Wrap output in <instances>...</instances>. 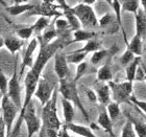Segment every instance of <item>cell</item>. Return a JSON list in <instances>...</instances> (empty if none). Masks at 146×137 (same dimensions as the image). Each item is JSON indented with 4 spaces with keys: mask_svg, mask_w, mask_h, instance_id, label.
Returning a JSON list of instances; mask_svg holds the SVG:
<instances>
[{
    "mask_svg": "<svg viewBox=\"0 0 146 137\" xmlns=\"http://www.w3.org/2000/svg\"><path fill=\"white\" fill-rule=\"evenodd\" d=\"M58 94V87H55L51 98L46 105L43 106L42 114H41V122H42L43 128H45L46 130H53L56 132H58V130L62 127V122H60V118L58 116V108H56Z\"/></svg>",
    "mask_w": 146,
    "mask_h": 137,
    "instance_id": "1",
    "label": "cell"
},
{
    "mask_svg": "<svg viewBox=\"0 0 146 137\" xmlns=\"http://www.w3.org/2000/svg\"><path fill=\"white\" fill-rule=\"evenodd\" d=\"M58 92L61 93L62 98H64L65 100L71 102L73 105H75L80 110V112L82 113V115L85 116V118L89 120V115L78 96V91H77L76 83L74 82V80H69L67 78L64 80H60Z\"/></svg>",
    "mask_w": 146,
    "mask_h": 137,
    "instance_id": "2",
    "label": "cell"
},
{
    "mask_svg": "<svg viewBox=\"0 0 146 137\" xmlns=\"http://www.w3.org/2000/svg\"><path fill=\"white\" fill-rule=\"evenodd\" d=\"M0 108H1V117H2L6 128V137H9L12 134L13 125L16 119V116L18 114L19 109L16 107L15 104L11 101V98H9L7 94L3 95L1 98Z\"/></svg>",
    "mask_w": 146,
    "mask_h": 137,
    "instance_id": "3",
    "label": "cell"
},
{
    "mask_svg": "<svg viewBox=\"0 0 146 137\" xmlns=\"http://www.w3.org/2000/svg\"><path fill=\"white\" fill-rule=\"evenodd\" d=\"M71 11L77 17L78 21L80 22V25L84 28L89 29V28H93L98 25V19L91 5H88L85 3H79L74 7H71Z\"/></svg>",
    "mask_w": 146,
    "mask_h": 137,
    "instance_id": "4",
    "label": "cell"
},
{
    "mask_svg": "<svg viewBox=\"0 0 146 137\" xmlns=\"http://www.w3.org/2000/svg\"><path fill=\"white\" fill-rule=\"evenodd\" d=\"M109 87L111 89V93L116 103H125L131 101V92H133V82L114 83L110 82Z\"/></svg>",
    "mask_w": 146,
    "mask_h": 137,
    "instance_id": "5",
    "label": "cell"
},
{
    "mask_svg": "<svg viewBox=\"0 0 146 137\" xmlns=\"http://www.w3.org/2000/svg\"><path fill=\"white\" fill-rule=\"evenodd\" d=\"M23 122H25V125L27 128V137H34V135L39 133L42 128V122L36 115V108L33 102L25 109Z\"/></svg>",
    "mask_w": 146,
    "mask_h": 137,
    "instance_id": "6",
    "label": "cell"
},
{
    "mask_svg": "<svg viewBox=\"0 0 146 137\" xmlns=\"http://www.w3.org/2000/svg\"><path fill=\"white\" fill-rule=\"evenodd\" d=\"M19 74L17 70V64L14 66V72L12 78L9 81V88H7V95L11 98V101L15 104L16 107L19 109V111L22 108V98H21V87L19 82Z\"/></svg>",
    "mask_w": 146,
    "mask_h": 137,
    "instance_id": "7",
    "label": "cell"
},
{
    "mask_svg": "<svg viewBox=\"0 0 146 137\" xmlns=\"http://www.w3.org/2000/svg\"><path fill=\"white\" fill-rule=\"evenodd\" d=\"M53 90H54V88L50 85V83L46 79L42 78V79H40L39 83H38V86H36V89L34 95L39 100L41 105L44 106L51 98Z\"/></svg>",
    "mask_w": 146,
    "mask_h": 137,
    "instance_id": "8",
    "label": "cell"
},
{
    "mask_svg": "<svg viewBox=\"0 0 146 137\" xmlns=\"http://www.w3.org/2000/svg\"><path fill=\"white\" fill-rule=\"evenodd\" d=\"M38 45H39V41H38L36 38H34L27 45V48L25 50L24 55H23V60H22L21 71H20V74H19L20 76H22V74L24 72V69L26 67L31 68L34 66V52L36 51Z\"/></svg>",
    "mask_w": 146,
    "mask_h": 137,
    "instance_id": "9",
    "label": "cell"
},
{
    "mask_svg": "<svg viewBox=\"0 0 146 137\" xmlns=\"http://www.w3.org/2000/svg\"><path fill=\"white\" fill-rule=\"evenodd\" d=\"M54 71L60 80L66 79L69 72L66 55L60 51L56 52L54 55Z\"/></svg>",
    "mask_w": 146,
    "mask_h": 137,
    "instance_id": "10",
    "label": "cell"
},
{
    "mask_svg": "<svg viewBox=\"0 0 146 137\" xmlns=\"http://www.w3.org/2000/svg\"><path fill=\"white\" fill-rule=\"evenodd\" d=\"M135 20H136V35L141 37L142 39L146 37V14L144 11H139L135 15Z\"/></svg>",
    "mask_w": 146,
    "mask_h": 137,
    "instance_id": "11",
    "label": "cell"
},
{
    "mask_svg": "<svg viewBox=\"0 0 146 137\" xmlns=\"http://www.w3.org/2000/svg\"><path fill=\"white\" fill-rule=\"evenodd\" d=\"M97 122H98V125L100 126L101 128L104 129L108 134H110L112 137L115 136L114 131H113V122H112V119L110 118L107 110H102V111L99 113Z\"/></svg>",
    "mask_w": 146,
    "mask_h": 137,
    "instance_id": "12",
    "label": "cell"
},
{
    "mask_svg": "<svg viewBox=\"0 0 146 137\" xmlns=\"http://www.w3.org/2000/svg\"><path fill=\"white\" fill-rule=\"evenodd\" d=\"M34 4H29V3H18V4H13L11 6H6L5 9L9 12V15L12 16H19L26 12H31V9H35Z\"/></svg>",
    "mask_w": 146,
    "mask_h": 137,
    "instance_id": "13",
    "label": "cell"
},
{
    "mask_svg": "<svg viewBox=\"0 0 146 137\" xmlns=\"http://www.w3.org/2000/svg\"><path fill=\"white\" fill-rule=\"evenodd\" d=\"M61 103L63 107L65 125H69L73 122V118H74V105L71 102L65 100L64 98H61Z\"/></svg>",
    "mask_w": 146,
    "mask_h": 137,
    "instance_id": "14",
    "label": "cell"
},
{
    "mask_svg": "<svg viewBox=\"0 0 146 137\" xmlns=\"http://www.w3.org/2000/svg\"><path fill=\"white\" fill-rule=\"evenodd\" d=\"M67 126L68 130H70L71 132H73L74 134L78 135V136H82V137H97L96 135L93 133L91 129L88 128V127H85V126H82V125H76V124H69V125H66Z\"/></svg>",
    "mask_w": 146,
    "mask_h": 137,
    "instance_id": "15",
    "label": "cell"
},
{
    "mask_svg": "<svg viewBox=\"0 0 146 137\" xmlns=\"http://www.w3.org/2000/svg\"><path fill=\"white\" fill-rule=\"evenodd\" d=\"M23 45V41L16 37H7L4 40V46L12 55H15L16 52H18L21 49Z\"/></svg>",
    "mask_w": 146,
    "mask_h": 137,
    "instance_id": "16",
    "label": "cell"
},
{
    "mask_svg": "<svg viewBox=\"0 0 146 137\" xmlns=\"http://www.w3.org/2000/svg\"><path fill=\"white\" fill-rule=\"evenodd\" d=\"M141 63H142L141 57H135V59L133 60L131 64H128L125 67V76H126V80L128 82H134L135 81V76H136L137 69L140 66Z\"/></svg>",
    "mask_w": 146,
    "mask_h": 137,
    "instance_id": "17",
    "label": "cell"
},
{
    "mask_svg": "<svg viewBox=\"0 0 146 137\" xmlns=\"http://www.w3.org/2000/svg\"><path fill=\"white\" fill-rule=\"evenodd\" d=\"M96 34L94 31H84V29H77L73 31V39L70 43L73 42H88L90 40L94 39Z\"/></svg>",
    "mask_w": 146,
    "mask_h": 137,
    "instance_id": "18",
    "label": "cell"
},
{
    "mask_svg": "<svg viewBox=\"0 0 146 137\" xmlns=\"http://www.w3.org/2000/svg\"><path fill=\"white\" fill-rule=\"evenodd\" d=\"M97 101L102 105H108L111 101V89L109 85H102L96 90Z\"/></svg>",
    "mask_w": 146,
    "mask_h": 137,
    "instance_id": "19",
    "label": "cell"
},
{
    "mask_svg": "<svg viewBox=\"0 0 146 137\" xmlns=\"http://www.w3.org/2000/svg\"><path fill=\"white\" fill-rule=\"evenodd\" d=\"M127 49L131 50L136 57H141L142 55V38L138 35H135L131 42L127 44Z\"/></svg>",
    "mask_w": 146,
    "mask_h": 137,
    "instance_id": "20",
    "label": "cell"
},
{
    "mask_svg": "<svg viewBox=\"0 0 146 137\" xmlns=\"http://www.w3.org/2000/svg\"><path fill=\"white\" fill-rule=\"evenodd\" d=\"M64 15L66 17V20L69 23L71 31H75L77 29H80V22L78 21L77 17L73 14V12L71 11V7H69L67 9H64Z\"/></svg>",
    "mask_w": 146,
    "mask_h": 137,
    "instance_id": "21",
    "label": "cell"
},
{
    "mask_svg": "<svg viewBox=\"0 0 146 137\" xmlns=\"http://www.w3.org/2000/svg\"><path fill=\"white\" fill-rule=\"evenodd\" d=\"M140 0H122L121 12H128L133 14H137L139 11Z\"/></svg>",
    "mask_w": 146,
    "mask_h": 137,
    "instance_id": "22",
    "label": "cell"
},
{
    "mask_svg": "<svg viewBox=\"0 0 146 137\" xmlns=\"http://www.w3.org/2000/svg\"><path fill=\"white\" fill-rule=\"evenodd\" d=\"M100 47H101V45H100V42H99V41L92 39V40H90V41H88V42H86L85 45L82 46V48L77 49L76 51L84 52V53H89V52L97 51V50L101 49Z\"/></svg>",
    "mask_w": 146,
    "mask_h": 137,
    "instance_id": "23",
    "label": "cell"
},
{
    "mask_svg": "<svg viewBox=\"0 0 146 137\" xmlns=\"http://www.w3.org/2000/svg\"><path fill=\"white\" fill-rule=\"evenodd\" d=\"M113 78L112 70L109 65H104L101 66L97 71V80L101 82H111Z\"/></svg>",
    "mask_w": 146,
    "mask_h": 137,
    "instance_id": "24",
    "label": "cell"
},
{
    "mask_svg": "<svg viewBox=\"0 0 146 137\" xmlns=\"http://www.w3.org/2000/svg\"><path fill=\"white\" fill-rule=\"evenodd\" d=\"M58 36V31L55 28H48V29H45L43 35H39V36L36 37L39 40H41L42 42L46 43V44H49V43L53 42V40Z\"/></svg>",
    "mask_w": 146,
    "mask_h": 137,
    "instance_id": "25",
    "label": "cell"
},
{
    "mask_svg": "<svg viewBox=\"0 0 146 137\" xmlns=\"http://www.w3.org/2000/svg\"><path fill=\"white\" fill-rule=\"evenodd\" d=\"M48 25H49V18L41 16L36 21V23L34 25H31V27H33L34 31H36V34H38V36H39L43 31H45L46 28L48 27Z\"/></svg>",
    "mask_w": 146,
    "mask_h": 137,
    "instance_id": "26",
    "label": "cell"
},
{
    "mask_svg": "<svg viewBox=\"0 0 146 137\" xmlns=\"http://www.w3.org/2000/svg\"><path fill=\"white\" fill-rule=\"evenodd\" d=\"M107 112L109 114L110 118L113 120H115L119 117L120 115V107H119V104L116 103V102H110L107 105Z\"/></svg>",
    "mask_w": 146,
    "mask_h": 137,
    "instance_id": "27",
    "label": "cell"
},
{
    "mask_svg": "<svg viewBox=\"0 0 146 137\" xmlns=\"http://www.w3.org/2000/svg\"><path fill=\"white\" fill-rule=\"evenodd\" d=\"M87 57V53H84V52H78V51H73L68 53L66 55V59H67L68 63H72V64H80L82 62H84V60Z\"/></svg>",
    "mask_w": 146,
    "mask_h": 137,
    "instance_id": "28",
    "label": "cell"
},
{
    "mask_svg": "<svg viewBox=\"0 0 146 137\" xmlns=\"http://www.w3.org/2000/svg\"><path fill=\"white\" fill-rule=\"evenodd\" d=\"M108 55L107 49H99L97 51L93 52V55L91 57V63L93 65H97L98 63H100Z\"/></svg>",
    "mask_w": 146,
    "mask_h": 137,
    "instance_id": "29",
    "label": "cell"
},
{
    "mask_svg": "<svg viewBox=\"0 0 146 137\" xmlns=\"http://www.w3.org/2000/svg\"><path fill=\"white\" fill-rule=\"evenodd\" d=\"M121 137H137V134L135 132L134 126H133L131 122H125V125L123 126V129H122Z\"/></svg>",
    "mask_w": 146,
    "mask_h": 137,
    "instance_id": "30",
    "label": "cell"
},
{
    "mask_svg": "<svg viewBox=\"0 0 146 137\" xmlns=\"http://www.w3.org/2000/svg\"><path fill=\"white\" fill-rule=\"evenodd\" d=\"M135 57H136V55H135L131 50H128V49L126 48V50L123 52V55H121V58L119 60V61H120V64H121L123 67H126L128 64H131V62H133Z\"/></svg>",
    "mask_w": 146,
    "mask_h": 137,
    "instance_id": "31",
    "label": "cell"
},
{
    "mask_svg": "<svg viewBox=\"0 0 146 137\" xmlns=\"http://www.w3.org/2000/svg\"><path fill=\"white\" fill-rule=\"evenodd\" d=\"M17 35L21 40H28L31 37L33 33H34V29L31 26L29 27H21L17 29Z\"/></svg>",
    "mask_w": 146,
    "mask_h": 137,
    "instance_id": "32",
    "label": "cell"
},
{
    "mask_svg": "<svg viewBox=\"0 0 146 137\" xmlns=\"http://www.w3.org/2000/svg\"><path fill=\"white\" fill-rule=\"evenodd\" d=\"M68 28H70V26H69V23H68L67 20L61 18L56 19V21H55V29L58 31V34L66 33L68 31Z\"/></svg>",
    "mask_w": 146,
    "mask_h": 137,
    "instance_id": "33",
    "label": "cell"
},
{
    "mask_svg": "<svg viewBox=\"0 0 146 137\" xmlns=\"http://www.w3.org/2000/svg\"><path fill=\"white\" fill-rule=\"evenodd\" d=\"M87 69H88V64L86 62H82L80 64L77 65V68H76V72H75V76H74V82L77 83L82 76H85V73L87 72Z\"/></svg>",
    "mask_w": 146,
    "mask_h": 137,
    "instance_id": "34",
    "label": "cell"
},
{
    "mask_svg": "<svg viewBox=\"0 0 146 137\" xmlns=\"http://www.w3.org/2000/svg\"><path fill=\"white\" fill-rule=\"evenodd\" d=\"M133 126H134L135 132H136V134H137L138 137H146V125L145 124L137 122H133Z\"/></svg>",
    "mask_w": 146,
    "mask_h": 137,
    "instance_id": "35",
    "label": "cell"
},
{
    "mask_svg": "<svg viewBox=\"0 0 146 137\" xmlns=\"http://www.w3.org/2000/svg\"><path fill=\"white\" fill-rule=\"evenodd\" d=\"M7 88H9V81L6 79L5 74L0 71V93L1 95L7 94Z\"/></svg>",
    "mask_w": 146,
    "mask_h": 137,
    "instance_id": "36",
    "label": "cell"
},
{
    "mask_svg": "<svg viewBox=\"0 0 146 137\" xmlns=\"http://www.w3.org/2000/svg\"><path fill=\"white\" fill-rule=\"evenodd\" d=\"M131 102H133V103H134L135 105H136V106H137L138 108L141 110V111H143V112L146 114V102L139 101V100L133 98V96L131 98Z\"/></svg>",
    "mask_w": 146,
    "mask_h": 137,
    "instance_id": "37",
    "label": "cell"
},
{
    "mask_svg": "<svg viewBox=\"0 0 146 137\" xmlns=\"http://www.w3.org/2000/svg\"><path fill=\"white\" fill-rule=\"evenodd\" d=\"M135 81H138V82L145 81V73H144V70L142 68V66H141V64L137 69V72H136V76H135Z\"/></svg>",
    "mask_w": 146,
    "mask_h": 137,
    "instance_id": "38",
    "label": "cell"
},
{
    "mask_svg": "<svg viewBox=\"0 0 146 137\" xmlns=\"http://www.w3.org/2000/svg\"><path fill=\"white\" fill-rule=\"evenodd\" d=\"M111 21H112L111 15H110V14H107V15H104L100 20H98V24L100 25V26H106V25L110 24Z\"/></svg>",
    "mask_w": 146,
    "mask_h": 137,
    "instance_id": "39",
    "label": "cell"
},
{
    "mask_svg": "<svg viewBox=\"0 0 146 137\" xmlns=\"http://www.w3.org/2000/svg\"><path fill=\"white\" fill-rule=\"evenodd\" d=\"M68 128H67V126L65 125H62L61 129L58 130V137H71L70 134L68 133Z\"/></svg>",
    "mask_w": 146,
    "mask_h": 137,
    "instance_id": "40",
    "label": "cell"
},
{
    "mask_svg": "<svg viewBox=\"0 0 146 137\" xmlns=\"http://www.w3.org/2000/svg\"><path fill=\"white\" fill-rule=\"evenodd\" d=\"M87 95H88L89 100L93 103L95 102H97V94H96V92L93 91V90H87Z\"/></svg>",
    "mask_w": 146,
    "mask_h": 137,
    "instance_id": "41",
    "label": "cell"
},
{
    "mask_svg": "<svg viewBox=\"0 0 146 137\" xmlns=\"http://www.w3.org/2000/svg\"><path fill=\"white\" fill-rule=\"evenodd\" d=\"M0 137H6V128L2 117L0 118Z\"/></svg>",
    "mask_w": 146,
    "mask_h": 137,
    "instance_id": "42",
    "label": "cell"
},
{
    "mask_svg": "<svg viewBox=\"0 0 146 137\" xmlns=\"http://www.w3.org/2000/svg\"><path fill=\"white\" fill-rule=\"evenodd\" d=\"M95 2H96V0H82V3L88 4V5H92V4H94Z\"/></svg>",
    "mask_w": 146,
    "mask_h": 137,
    "instance_id": "43",
    "label": "cell"
},
{
    "mask_svg": "<svg viewBox=\"0 0 146 137\" xmlns=\"http://www.w3.org/2000/svg\"><path fill=\"white\" fill-rule=\"evenodd\" d=\"M140 3L142 4V6H143L144 13L146 14V0H140Z\"/></svg>",
    "mask_w": 146,
    "mask_h": 137,
    "instance_id": "44",
    "label": "cell"
},
{
    "mask_svg": "<svg viewBox=\"0 0 146 137\" xmlns=\"http://www.w3.org/2000/svg\"><path fill=\"white\" fill-rule=\"evenodd\" d=\"M141 66H142V68L144 70V73H145V81H146V64L145 63H141Z\"/></svg>",
    "mask_w": 146,
    "mask_h": 137,
    "instance_id": "45",
    "label": "cell"
},
{
    "mask_svg": "<svg viewBox=\"0 0 146 137\" xmlns=\"http://www.w3.org/2000/svg\"><path fill=\"white\" fill-rule=\"evenodd\" d=\"M3 46H4V40H3L2 38H0V48L3 47Z\"/></svg>",
    "mask_w": 146,
    "mask_h": 137,
    "instance_id": "46",
    "label": "cell"
},
{
    "mask_svg": "<svg viewBox=\"0 0 146 137\" xmlns=\"http://www.w3.org/2000/svg\"><path fill=\"white\" fill-rule=\"evenodd\" d=\"M0 4H1V5H3L4 6V7H6V3H5V1H4V0H0Z\"/></svg>",
    "mask_w": 146,
    "mask_h": 137,
    "instance_id": "47",
    "label": "cell"
},
{
    "mask_svg": "<svg viewBox=\"0 0 146 137\" xmlns=\"http://www.w3.org/2000/svg\"><path fill=\"white\" fill-rule=\"evenodd\" d=\"M25 1H27V0H19L18 2H25Z\"/></svg>",
    "mask_w": 146,
    "mask_h": 137,
    "instance_id": "48",
    "label": "cell"
},
{
    "mask_svg": "<svg viewBox=\"0 0 146 137\" xmlns=\"http://www.w3.org/2000/svg\"><path fill=\"white\" fill-rule=\"evenodd\" d=\"M15 2V0H11V3H14Z\"/></svg>",
    "mask_w": 146,
    "mask_h": 137,
    "instance_id": "49",
    "label": "cell"
},
{
    "mask_svg": "<svg viewBox=\"0 0 146 137\" xmlns=\"http://www.w3.org/2000/svg\"><path fill=\"white\" fill-rule=\"evenodd\" d=\"M1 98H2V95H1V93H0V102H1Z\"/></svg>",
    "mask_w": 146,
    "mask_h": 137,
    "instance_id": "50",
    "label": "cell"
}]
</instances>
